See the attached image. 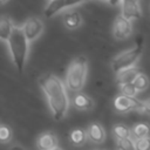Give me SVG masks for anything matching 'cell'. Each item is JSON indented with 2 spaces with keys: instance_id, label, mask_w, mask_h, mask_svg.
<instances>
[{
  "instance_id": "cell-1",
  "label": "cell",
  "mask_w": 150,
  "mask_h": 150,
  "mask_svg": "<svg viewBox=\"0 0 150 150\" xmlns=\"http://www.w3.org/2000/svg\"><path fill=\"white\" fill-rule=\"evenodd\" d=\"M39 84L47 97L54 120H62L69 107V100L63 82L53 74H46L39 79Z\"/></svg>"
},
{
  "instance_id": "cell-2",
  "label": "cell",
  "mask_w": 150,
  "mask_h": 150,
  "mask_svg": "<svg viewBox=\"0 0 150 150\" xmlns=\"http://www.w3.org/2000/svg\"><path fill=\"white\" fill-rule=\"evenodd\" d=\"M9 53L12 56V60L18 69L19 73L23 71L25 63L28 55V40L26 39L22 28L13 26V29L9 34V38L7 39Z\"/></svg>"
},
{
  "instance_id": "cell-3",
  "label": "cell",
  "mask_w": 150,
  "mask_h": 150,
  "mask_svg": "<svg viewBox=\"0 0 150 150\" xmlns=\"http://www.w3.org/2000/svg\"><path fill=\"white\" fill-rule=\"evenodd\" d=\"M88 71V60L86 56H77L68 67L66 84L71 91H80L84 83Z\"/></svg>"
},
{
  "instance_id": "cell-4",
  "label": "cell",
  "mask_w": 150,
  "mask_h": 150,
  "mask_svg": "<svg viewBox=\"0 0 150 150\" xmlns=\"http://www.w3.org/2000/svg\"><path fill=\"white\" fill-rule=\"evenodd\" d=\"M142 50H143V42H142V40H138L137 43L132 48L127 49V50L120 53L118 55H116L111 60V63H110L112 71L116 74L117 71H120L124 68L135 66L142 55Z\"/></svg>"
},
{
  "instance_id": "cell-5",
  "label": "cell",
  "mask_w": 150,
  "mask_h": 150,
  "mask_svg": "<svg viewBox=\"0 0 150 150\" xmlns=\"http://www.w3.org/2000/svg\"><path fill=\"white\" fill-rule=\"evenodd\" d=\"M22 32L26 36V39L28 40V42H33L34 40H36L43 32V22L39 19V18H29L23 26L21 27Z\"/></svg>"
},
{
  "instance_id": "cell-6",
  "label": "cell",
  "mask_w": 150,
  "mask_h": 150,
  "mask_svg": "<svg viewBox=\"0 0 150 150\" xmlns=\"http://www.w3.org/2000/svg\"><path fill=\"white\" fill-rule=\"evenodd\" d=\"M87 0H50L49 4L47 5V7L45 8V16L52 18L53 15L57 14L61 11L77 6V5L83 4Z\"/></svg>"
},
{
  "instance_id": "cell-7",
  "label": "cell",
  "mask_w": 150,
  "mask_h": 150,
  "mask_svg": "<svg viewBox=\"0 0 150 150\" xmlns=\"http://www.w3.org/2000/svg\"><path fill=\"white\" fill-rule=\"evenodd\" d=\"M132 33V23L130 20L123 18L122 15L117 16L115 19L114 26H112V35L117 40H124L129 38Z\"/></svg>"
},
{
  "instance_id": "cell-8",
  "label": "cell",
  "mask_w": 150,
  "mask_h": 150,
  "mask_svg": "<svg viewBox=\"0 0 150 150\" xmlns=\"http://www.w3.org/2000/svg\"><path fill=\"white\" fill-rule=\"evenodd\" d=\"M114 107L120 112H128L131 110L139 111L141 110V101L136 100L135 97L120 95L114 101Z\"/></svg>"
},
{
  "instance_id": "cell-9",
  "label": "cell",
  "mask_w": 150,
  "mask_h": 150,
  "mask_svg": "<svg viewBox=\"0 0 150 150\" xmlns=\"http://www.w3.org/2000/svg\"><path fill=\"white\" fill-rule=\"evenodd\" d=\"M121 15L130 21L139 19L142 16V12L137 0H121Z\"/></svg>"
},
{
  "instance_id": "cell-10",
  "label": "cell",
  "mask_w": 150,
  "mask_h": 150,
  "mask_svg": "<svg viewBox=\"0 0 150 150\" xmlns=\"http://www.w3.org/2000/svg\"><path fill=\"white\" fill-rule=\"evenodd\" d=\"M139 73L138 68L132 66V67H128V68H124L120 71L116 73V82L118 84H122V83H128V82H132L134 79L137 76V74Z\"/></svg>"
},
{
  "instance_id": "cell-11",
  "label": "cell",
  "mask_w": 150,
  "mask_h": 150,
  "mask_svg": "<svg viewBox=\"0 0 150 150\" xmlns=\"http://www.w3.org/2000/svg\"><path fill=\"white\" fill-rule=\"evenodd\" d=\"M36 145L39 150H49L57 145V138L53 132H45L39 136Z\"/></svg>"
},
{
  "instance_id": "cell-12",
  "label": "cell",
  "mask_w": 150,
  "mask_h": 150,
  "mask_svg": "<svg viewBox=\"0 0 150 150\" xmlns=\"http://www.w3.org/2000/svg\"><path fill=\"white\" fill-rule=\"evenodd\" d=\"M87 132V136L95 143H101L104 141L105 138V132H104V129L103 127L97 123V122H94L89 125L88 130L86 131Z\"/></svg>"
},
{
  "instance_id": "cell-13",
  "label": "cell",
  "mask_w": 150,
  "mask_h": 150,
  "mask_svg": "<svg viewBox=\"0 0 150 150\" xmlns=\"http://www.w3.org/2000/svg\"><path fill=\"white\" fill-rule=\"evenodd\" d=\"M63 23L68 29H76L82 23V18L79 12H69L63 16Z\"/></svg>"
},
{
  "instance_id": "cell-14",
  "label": "cell",
  "mask_w": 150,
  "mask_h": 150,
  "mask_svg": "<svg viewBox=\"0 0 150 150\" xmlns=\"http://www.w3.org/2000/svg\"><path fill=\"white\" fill-rule=\"evenodd\" d=\"M73 103L76 108H79L81 110H90L94 108V101L89 96H87L86 94H82V93L75 95Z\"/></svg>"
},
{
  "instance_id": "cell-15",
  "label": "cell",
  "mask_w": 150,
  "mask_h": 150,
  "mask_svg": "<svg viewBox=\"0 0 150 150\" xmlns=\"http://www.w3.org/2000/svg\"><path fill=\"white\" fill-rule=\"evenodd\" d=\"M12 29H13V23L11 19L6 15H1L0 16V40L7 41Z\"/></svg>"
},
{
  "instance_id": "cell-16",
  "label": "cell",
  "mask_w": 150,
  "mask_h": 150,
  "mask_svg": "<svg viewBox=\"0 0 150 150\" xmlns=\"http://www.w3.org/2000/svg\"><path fill=\"white\" fill-rule=\"evenodd\" d=\"M130 131H131V135L134 136V139L150 136V127L146 123H138Z\"/></svg>"
},
{
  "instance_id": "cell-17",
  "label": "cell",
  "mask_w": 150,
  "mask_h": 150,
  "mask_svg": "<svg viewBox=\"0 0 150 150\" xmlns=\"http://www.w3.org/2000/svg\"><path fill=\"white\" fill-rule=\"evenodd\" d=\"M132 84H134V87L136 88L137 91H143V90H145L149 87V79L146 77L145 74L139 71L137 74V76L134 79Z\"/></svg>"
},
{
  "instance_id": "cell-18",
  "label": "cell",
  "mask_w": 150,
  "mask_h": 150,
  "mask_svg": "<svg viewBox=\"0 0 150 150\" xmlns=\"http://www.w3.org/2000/svg\"><path fill=\"white\" fill-rule=\"evenodd\" d=\"M87 138V132L82 129H75L70 132V141L75 145H81Z\"/></svg>"
},
{
  "instance_id": "cell-19",
  "label": "cell",
  "mask_w": 150,
  "mask_h": 150,
  "mask_svg": "<svg viewBox=\"0 0 150 150\" xmlns=\"http://www.w3.org/2000/svg\"><path fill=\"white\" fill-rule=\"evenodd\" d=\"M112 132H114V136H115L117 139L127 138V137H130V136H131L130 129L127 128V127L123 125V124H116V125L112 128Z\"/></svg>"
},
{
  "instance_id": "cell-20",
  "label": "cell",
  "mask_w": 150,
  "mask_h": 150,
  "mask_svg": "<svg viewBox=\"0 0 150 150\" xmlns=\"http://www.w3.org/2000/svg\"><path fill=\"white\" fill-rule=\"evenodd\" d=\"M120 90L122 93V95H125V96H130V97H135L137 95V90L136 88L134 87L132 82H128V83H122L120 84Z\"/></svg>"
},
{
  "instance_id": "cell-21",
  "label": "cell",
  "mask_w": 150,
  "mask_h": 150,
  "mask_svg": "<svg viewBox=\"0 0 150 150\" xmlns=\"http://www.w3.org/2000/svg\"><path fill=\"white\" fill-rule=\"evenodd\" d=\"M117 150H135L134 139L131 137L117 139Z\"/></svg>"
},
{
  "instance_id": "cell-22",
  "label": "cell",
  "mask_w": 150,
  "mask_h": 150,
  "mask_svg": "<svg viewBox=\"0 0 150 150\" xmlns=\"http://www.w3.org/2000/svg\"><path fill=\"white\" fill-rule=\"evenodd\" d=\"M134 144H135V150H150V136L135 138Z\"/></svg>"
},
{
  "instance_id": "cell-23",
  "label": "cell",
  "mask_w": 150,
  "mask_h": 150,
  "mask_svg": "<svg viewBox=\"0 0 150 150\" xmlns=\"http://www.w3.org/2000/svg\"><path fill=\"white\" fill-rule=\"evenodd\" d=\"M12 138V130L7 125H0V142L7 143Z\"/></svg>"
},
{
  "instance_id": "cell-24",
  "label": "cell",
  "mask_w": 150,
  "mask_h": 150,
  "mask_svg": "<svg viewBox=\"0 0 150 150\" xmlns=\"http://www.w3.org/2000/svg\"><path fill=\"white\" fill-rule=\"evenodd\" d=\"M139 111L150 115V98H148V100L141 102V110H139Z\"/></svg>"
},
{
  "instance_id": "cell-25",
  "label": "cell",
  "mask_w": 150,
  "mask_h": 150,
  "mask_svg": "<svg viewBox=\"0 0 150 150\" xmlns=\"http://www.w3.org/2000/svg\"><path fill=\"white\" fill-rule=\"evenodd\" d=\"M108 2L110 5H112V6H115V5H118L121 2V0H108Z\"/></svg>"
},
{
  "instance_id": "cell-26",
  "label": "cell",
  "mask_w": 150,
  "mask_h": 150,
  "mask_svg": "<svg viewBox=\"0 0 150 150\" xmlns=\"http://www.w3.org/2000/svg\"><path fill=\"white\" fill-rule=\"evenodd\" d=\"M9 150H25L22 146H20V145H15V146H12Z\"/></svg>"
},
{
  "instance_id": "cell-27",
  "label": "cell",
  "mask_w": 150,
  "mask_h": 150,
  "mask_svg": "<svg viewBox=\"0 0 150 150\" xmlns=\"http://www.w3.org/2000/svg\"><path fill=\"white\" fill-rule=\"evenodd\" d=\"M49 150H62V149H61V148H59V146L56 145V146H54V148H52V149H49Z\"/></svg>"
},
{
  "instance_id": "cell-28",
  "label": "cell",
  "mask_w": 150,
  "mask_h": 150,
  "mask_svg": "<svg viewBox=\"0 0 150 150\" xmlns=\"http://www.w3.org/2000/svg\"><path fill=\"white\" fill-rule=\"evenodd\" d=\"M8 0H0V5H2V4H5V2H7Z\"/></svg>"
},
{
  "instance_id": "cell-29",
  "label": "cell",
  "mask_w": 150,
  "mask_h": 150,
  "mask_svg": "<svg viewBox=\"0 0 150 150\" xmlns=\"http://www.w3.org/2000/svg\"><path fill=\"white\" fill-rule=\"evenodd\" d=\"M100 1H108V0H100Z\"/></svg>"
},
{
  "instance_id": "cell-30",
  "label": "cell",
  "mask_w": 150,
  "mask_h": 150,
  "mask_svg": "<svg viewBox=\"0 0 150 150\" xmlns=\"http://www.w3.org/2000/svg\"><path fill=\"white\" fill-rule=\"evenodd\" d=\"M137 1H138V0H137Z\"/></svg>"
}]
</instances>
